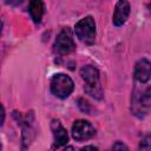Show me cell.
Returning a JSON list of instances; mask_svg holds the SVG:
<instances>
[{
    "label": "cell",
    "instance_id": "cell-1",
    "mask_svg": "<svg viewBox=\"0 0 151 151\" xmlns=\"http://www.w3.org/2000/svg\"><path fill=\"white\" fill-rule=\"evenodd\" d=\"M80 76L85 81V92L97 99H100L103 97V87L98 70L94 66L87 65L80 70Z\"/></svg>",
    "mask_w": 151,
    "mask_h": 151
},
{
    "label": "cell",
    "instance_id": "cell-11",
    "mask_svg": "<svg viewBox=\"0 0 151 151\" xmlns=\"http://www.w3.org/2000/svg\"><path fill=\"white\" fill-rule=\"evenodd\" d=\"M139 151H150V136H145V138L139 144Z\"/></svg>",
    "mask_w": 151,
    "mask_h": 151
},
{
    "label": "cell",
    "instance_id": "cell-13",
    "mask_svg": "<svg viewBox=\"0 0 151 151\" xmlns=\"http://www.w3.org/2000/svg\"><path fill=\"white\" fill-rule=\"evenodd\" d=\"M4 120H5V110L4 106L0 104V126L4 124Z\"/></svg>",
    "mask_w": 151,
    "mask_h": 151
},
{
    "label": "cell",
    "instance_id": "cell-9",
    "mask_svg": "<svg viewBox=\"0 0 151 151\" xmlns=\"http://www.w3.org/2000/svg\"><path fill=\"white\" fill-rule=\"evenodd\" d=\"M134 78L137 81L144 84L150 79V61L147 59H140L134 67Z\"/></svg>",
    "mask_w": 151,
    "mask_h": 151
},
{
    "label": "cell",
    "instance_id": "cell-12",
    "mask_svg": "<svg viewBox=\"0 0 151 151\" xmlns=\"http://www.w3.org/2000/svg\"><path fill=\"white\" fill-rule=\"evenodd\" d=\"M109 151H129V149H127V146H126L124 143H122V142H116V143L111 146V149H110Z\"/></svg>",
    "mask_w": 151,
    "mask_h": 151
},
{
    "label": "cell",
    "instance_id": "cell-7",
    "mask_svg": "<svg viewBox=\"0 0 151 151\" xmlns=\"http://www.w3.org/2000/svg\"><path fill=\"white\" fill-rule=\"evenodd\" d=\"M51 129L53 132V149H58L65 145L68 140V134L66 129L60 124L59 120H52Z\"/></svg>",
    "mask_w": 151,
    "mask_h": 151
},
{
    "label": "cell",
    "instance_id": "cell-2",
    "mask_svg": "<svg viewBox=\"0 0 151 151\" xmlns=\"http://www.w3.org/2000/svg\"><path fill=\"white\" fill-rule=\"evenodd\" d=\"M73 88H74L73 80L64 73L54 74L51 79V91L55 97L60 99L67 98L73 92Z\"/></svg>",
    "mask_w": 151,
    "mask_h": 151
},
{
    "label": "cell",
    "instance_id": "cell-3",
    "mask_svg": "<svg viewBox=\"0 0 151 151\" xmlns=\"http://www.w3.org/2000/svg\"><path fill=\"white\" fill-rule=\"evenodd\" d=\"M76 35L80 41L91 45L96 39V22L92 17H85L80 21L77 22L74 27Z\"/></svg>",
    "mask_w": 151,
    "mask_h": 151
},
{
    "label": "cell",
    "instance_id": "cell-6",
    "mask_svg": "<svg viewBox=\"0 0 151 151\" xmlns=\"http://www.w3.org/2000/svg\"><path fill=\"white\" fill-rule=\"evenodd\" d=\"M94 134H96V130L90 122L84 120V119H79L74 122L72 126V137L76 140L78 142L87 140L92 138Z\"/></svg>",
    "mask_w": 151,
    "mask_h": 151
},
{
    "label": "cell",
    "instance_id": "cell-15",
    "mask_svg": "<svg viewBox=\"0 0 151 151\" xmlns=\"http://www.w3.org/2000/svg\"><path fill=\"white\" fill-rule=\"evenodd\" d=\"M63 151H74V149H73L72 146H67V147H65Z\"/></svg>",
    "mask_w": 151,
    "mask_h": 151
},
{
    "label": "cell",
    "instance_id": "cell-4",
    "mask_svg": "<svg viewBox=\"0 0 151 151\" xmlns=\"http://www.w3.org/2000/svg\"><path fill=\"white\" fill-rule=\"evenodd\" d=\"M131 109L133 114L140 118L149 113V110H150V88L149 87L145 91L136 90L133 92Z\"/></svg>",
    "mask_w": 151,
    "mask_h": 151
},
{
    "label": "cell",
    "instance_id": "cell-5",
    "mask_svg": "<svg viewBox=\"0 0 151 151\" xmlns=\"http://www.w3.org/2000/svg\"><path fill=\"white\" fill-rule=\"evenodd\" d=\"M74 48L76 42L73 39V34L71 29L66 27L57 35V39L54 41V51L60 55H65L73 52Z\"/></svg>",
    "mask_w": 151,
    "mask_h": 151
},
{
    "label": "cell",
    "instance_id": "cell-10",
    "mask_svg": "<svg viewBox=\"0 0 151 151\" xmlns=\"http://www.w3.org/2000/svg\"><path fill=\"white\" fill-rule=\"evenodd\" d=\"M44 11H45V6H44L42 1L33 0L28 5V12H29L31 18L33 19L34 22H40L42 14H44Z\"/></svg>",
    "mask_w": 151,
    "mask_h": 151
},
{
    "label": "cell",
    "instance_id": "cell-8",
    "mask_svg": "<svg viewBox=\"0 0 151 151\" xmlns=\"http://www.w3.org/2000/svg\"><path fill=\"white\" fill-rule=\"evenodd\" d=\"M130 14V4L127 1H118L116 4L113 13V24L114 26H122Z\"/></svg>",
    "mask_w": 151,
    "mask_h": 151
},
{
    "label": "cell",
    "instance_id": "cell-14",
    "mask_svg": "<svg viewBox=\"0 0 151 151\" xmlns=\"http://www.w3.org/2000/svg\"><path fill=\"white\" fill-rule=\"evenodd\" d=\"M80 151H98V149H97V147H94V146H92V145H88V146L83 147Z\"/></svg>",
    "mask_w": 151,
    "mask_h": 151
},
{
    "label": "cell",
    "instance_id": "cell-17",
    "mask_svg": "<svg viewBox=\"0 0 151 151\" xmlns=\"http://www.w3.org/2000/svg\"><path fill=\"white\" fill-rule=\"evenodd\" d=\"M0 151H1V145H0Z\"/></svg>",
    "mask_w": 151,
    "mask_h": 151
},
{
    "label": "cell",
    "instance_id": "cell-16",
    "mask_svg": "<svg viewBox=\"0 0 151 151\" xmlns=\"http://www.w3.org/2000/svg\"><path fill=\"white\" fill-rule=\"evenodd\" d=\"M1 28H2V22H1V20H0V33H1Z\"/></svg>",
    "mask_w": 151,
    "mask_h": 151
}]
</instances>
